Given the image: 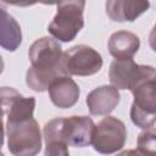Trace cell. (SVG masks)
Masks as SVG:
<instances>
[{
	"label": "cell",
	"instance_id": "30bf717a",
	"mask_svg": "<svg viewBox=\"0 0 156 156\" xmlns=\"http://www.w3.org/2000/svg\"><path fill=\"white\" fill-rule=\"evenodd\" d=\"M106 13L112 21L124 22L134 21L150 7L149 1H132V0H111L105 4Z\"/></svg>",
	"mask_w": 156,
	"mask_h": 156
},
{
	"label": "cell",
	"instance_id": "3957f363",
	"mask_svg": "<svg viewBox=\"0 0 156 156\" xmlns=\"http://www.w3.org/2000/svg\"><path fill=\"white\" fill-rule=\"evenodd\" d=\"M95 123L88 116L57 117L45 123L43 129L44 141L60 140L68 146L84 147L91 144Z\"/></svg>",
	"mask_w": 156,
	"mask_h": 156
},
{
	"label": "cell",
	"instance_id": "8fae6325",
	"mask_svg": "<svg viewBox=\"0 0 156 156\" xmlns=\"http://www.w3.org/2000/svg\"><path fill=\"white\" fill-rule=\"evenodd\" d=\"M108 52L115 60H128L138 52L140 46L139 37L128 30L115 32L108 39Z\"/></svg>",
	"mask_w": 156,
	"mask_h": 156
},
{
	"label": "cell",
	"instance_id": "8992f818",
	"mask_svg": "<svg viewBox=\"0 0 156 156\" xmlns=\"http://www.w3.org/2000/svg\"><path fill=\"white\" fill-rule=\"evenodd\" d=\"M127 139V129L124 123L112 116L104 117L94 127L91 145L95 151L111 155L119 151Z\"/></svg>",
	"mask_w": 156,
	"mask_h": 156
},
{
	"label": "cell",
	"instance_id": "ffe728a7",
	"mask_svg": "<svg viewBox=\"0 0 156 156\" xmlns=\"http://www.w3.org/2000/svg\"><path fill=\"white\" fill-rule=\"evenodd\" d=\"M0 156H4V154H2V152H1V151H0Z\"/></svg>",
	"mask_w": 156,
	"mask_h": 156
},
{
	"label": "cell",
	"instance_id": "277c9868",
	"mask_svg": "<svg viewBox=\"0 0 156 156\" xmlns=\"http://www.w3.org/2000/svg\"><path fill=\"white\" fill-rule=\"evenodd\" d=\"M7 146L13 156H37L41 149V132L34 118L7 121Z\"/></svg>",
	"mask_w": 156,
	"mask_h": 156
},
{
	"label": "cell",
	"instance_id": "9c48e42d",
	"mask_svg": "<svg viewBox=\"0 0 156 156\" xmlns=\"http://www.w3.org/2000/svg\"><path fill=\"white\" fill-rule=\"evenodd\" d=\"M121 100V95L117 88L112 85H102L91 90L85 102L88 105L89 112L94 116L108 115L115 110Z\"/></svg>",
	"mask_w": 156,
	"mask_h": 156
},
{
	"label": "cell",
	"instance_id": "52a82bcc",
	"mask_svg": "<svg viewBox=\"0 0 156 156\" xmlns=\"http://www.w3.org/2000/svg\"><path fill=\"white\" fill-rule=\"evenodd\" d=\"M62 67L66 76L87 77L101 69L102 57L91 46L78 44L63 52Z\"/></svg>",
	"mask_w": 156,
	"mask_h": 156
},
{
	"label": "cell",
	"instance_id": "4fadbf2b",
	"mask_svg": "<svg viewBox=\"0 0 156 156\" xmlns=\"http://www.w3.org/2000/svg\"><path fill=\"white\" fill-rule=\"evenodd\" d=\"M22 43V30L18 22L2 7H0V46L7 51H15Z\"/></svg>",
	"mask_w": 156,
	"mask_h": 156
},
{
	"label": "cell",
	"instance_id": "e0dca14e",
	"mask_svg": "<svg viewBox=\"0 0 156 156\" xmlns=\"http://www.w3.org/2000/svg\"><path fill=\"white\" fill-rule=\"evenodd\" d=\"M117 156H144V155H141L136 149H134V150H126V151L118 154Z\"/></svg>",
	"mask_w": 156,
	"mask_h": 156
},
{
	"label": "cell",
	"instance_id": "ba28073f",
	"mask_svg": "<svg viewBox=\"0 0 156 156\" xmlns=\"http://www.w3.org/2000/svg\"><path fill=\"white\" fill-rule=\"evenodd\" d=\"M51 102L60 108L72 107L79 99V87L69 76H60L55 78L48 87Z\"/></svg>",
	"mask_w": 156,
	"mask_h": 156
},
{
	"label": "cell",
	"instance_id": "2e32d148",
	"mask_svg": "<svg viewBox=\"0 0 156 156\" xmlns=\"http://www.w3.org/2000/svg\"><path fill=\"white\" fill-rule=\"evenodd\" d=\"M44 156H69L68 145L63 141L54 140L45 143Z\"/></svg>",
	"mask_w": 156,
	"mask_h": 156
},
{
	"label": "cell",
	"instance_id": "9a60e30c",
	"mask_svg": "<svg viewBox=\"0 0 156 156\" xmlns=\"http://www.w3.org/2000/svg\"><path fill=\"white\" fill-rule=\"evenodd\" d=\"M22 95L13 88L10 87H1L0 88V116L7 115L12 105L20 99Z\"/></svg>",
	"mask_w": 156,
	"mask_h": 156
},
{
	"label": "cell",
	"instance_id": "7a4b0ae2",
	"mask_svg": "<svg viewBox=\"0 0 156 156\" xmlns=\"http://www.w3.org/2000/svg\"><path fill=\"white\" fill-rule=\"evenodd\" d=\"M156 71L152 66L139 65L138 73L130 91L134 96L130 107L132 122L143 129L155 126L156 116V90H155Z\"/></svg>",
	"mask_w": 156,
	"mask_h": 156
},
{
	"label": "cell",
	"instance_id": "5b68a950",
	"mask_svg": "<svg viewBox=\"0 0 156 156\" xmlns=\"http://www.w3.org/2000/svg\"><path fill=\"white\" fill-rule=\"evenodd\" d=\"M85 2L82 0L62 1L56 5V15L48 26L49 33L55 40L71 41L84 26L83 10Z\"/></svg>",
	"mask_w": 156,
	"mask_h": 156
},
{
	"label": "cell",
	"instance_id": "ac0fdd59",
	"mask_svg": "<svg viewBox=\"0 0 156 156\" xmlns=\"http://www.w3.org/2000/svg\"><path fill=\"white\" fill-rule=\"evenodd\" d=\"M4 144V123H2V117L0 116V147Z\"/></svg>",
	"mask_w": 156,
	"mask_h": 156
},
{
	"label": "cell",
	"instance_id": "d6986e66",
	"mask_svg": "<svg viewBox=\"0 0 156 156\" xmlns=\"http://www.w3.org/2000/svg\"><path fill=\"white\" fill-rule=\"evenodd\" d=\"M2 71H4V61H2V57L0 55V74L2 73Z\"/></svg>",
	"mask_w": 156,
	"mask_h": 156
},
{
	"label": "cell",
	"instance_id": "5bb4252c",
	"mask_svg": "<svg viewBox=\"0 0 156 156\" xmlns=\"http://www.w3.org/2000/svg\"><path fill=\"white\" fill-rule=\"evenodd\" d=\"M136 150L144 156H155L156 155V133L155 126L144 129L139 134Z\"/></svg>",
	"mask_w": 156,
	"mask_h": 156
},
{
	"label": "cell",
	"instance_id": "6da1fadb",
	"mask_svg": "<svg viewBox=\"0 0 156 156\" xmlns=\"http://www.w3.org/2000/svg\"><path fill=\"white\" fill-rule=\"evenodd\" d=\"M62 48L54 38L37 39L28 50L32 66L26 74L27 85L34 91H45L55 78L66 76L62 67Z\"/></svg>",
	"mask_w": 156,
	"mask_h": 156
},
{
	"label": "cell",
	"instance_id": "7c38bea8",
	"mask_svg": "<svg viewBox=\"0 0 156 156\" xmlns=\"http://www.w3.org/2000/svg\"><path fill=\"white\" fill-rule=\"evenodd\" d=\"M139 65L133 58L112 61L108 71V78L112 87L117 89H130L135 80Z\"/></svg>",
	"mask_w": 156,
	"mask_h": 156
}]
</instances>
